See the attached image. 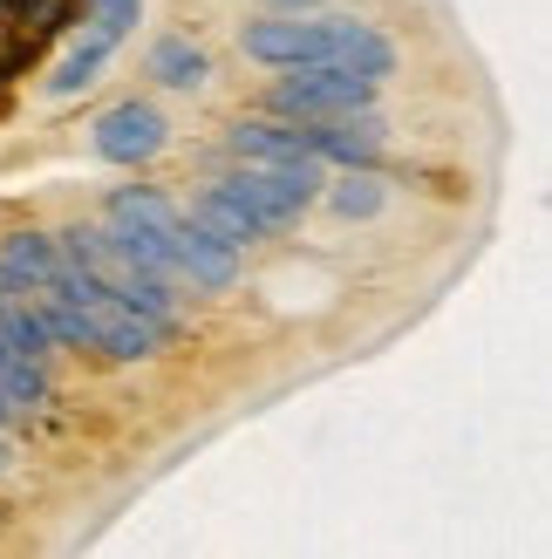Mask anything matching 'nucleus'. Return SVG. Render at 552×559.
I'll return each mask as SVG.
<instances>
[{
    "instance_id": "f257e3e1",
    "label": "nucleus",
    "mask_w": 552,
    "mask_h": 559,
    "mask_svg": "<svg viewBox=\"0 0 552 559\" xmlns=\"http://www.w3.org/2000/svg\"><path fill=\"white\" fill-rule=\"evenodd\" d=\"M103 218L144 226L164 246V260H171V280L191 287V294H226L232 280H239V246L212 239L199 218H184L157 185H117V191H109V205H103Z\"/></svg>"
},
{
    "instance_id": "f03ea898",
    "label": "nucleus",
    "mask_w": 552,
    "mask_h": 559,
    "mask_svg": "<svg viewBox=\"0 0 552 559\" xmlns=\"http://www.w3.org/2000/svg\"><path fill=\"white\" fill-rule=\"evenodd\" d=\"M245 55L273 69H300V62H327L348 75H396V41L375 35L369 21H253L245 27Z\"/></svg>"
},
{
    "instance_id": "7ed1b4c3",
    "label": "nucleus",
    "mask_w": 552,
    "mask_h": 559,
    "mask_svg": "<svg viewBox=\"0 0 552 559\" xmlns=\"http://www.w3.org/2000/svg\"><path fill=\"white\" fill-rule=\"evenodd\" d=\"M62 239V253L96 280V287H109L117 300H130V307H144V314H157V321H171L178 328V300H171V280H157L144 260L130 253V246L117 239V226L109 218H89V226H69V233H55Z\"/></svg>"
},
{
    "instance_id": "20e7f679",
    "label": "nucleus",
    "mask_w": 552,
    "mask_h": 559,
    "mask_svg": "<svg viewBox=\"0 0 552 559\" xmlns=\"http://www.w3.org/2000/svg\"><path fill=\"white\" fill-rule=\"evenodd\" d=\"M375 103V82L369 75H348V69H327V62H300L293 75H280L266 90V109L287 123H314V117H348V109H369Z\"/></svg>"
},
{
    "instance_id": "39448f33",
    "label": "nucleus",
    "mask_w": 552,
    "mask_h": 559,
    "mask_svg": "<svg viewBox=\"0 0 552 559\" xmlns=\"http://www.w3.org/2000/svg\"><path fill=\"white\" fill-rule=\"evenodd\" d=\"M226 151L239 164H273V171H293V178H314L327 185V164L308 151L300 123H273V117H253V123H232L226 130Z\"/></svg>"
},
{
    "instance_id": "423d86ee",
    "label": "nucleus",
    "mask_w": 552,
    "mask_h": 559,
    "mask_svg": "<svg viewBox=\"0 0 552 559\" xmlns=\"http://www.w3.org/2000/svg\"><path fill=\"white\" fill-rule=\"evenodd\" d=\"M300 136H308V151L321 164H375L382 157V117H375V109L314 117V123H300Z\"/></svg>"
},
{
    "instance_id": "0eeeda50",
    "label": "nucleus",
    "mask_w": 552,
    "mask_h": 559,
    "mask_svg": "<svg viewBox=\"0 0 552 559\" xmlns=\"http://www.w3.org/2000/svg\"><path fill=\"white\" fill-rule=\"evenodd\" d=\"M164 130H171V123H164L151 103H117V109L96 117V151L109 164H144V157L164 151Z\"/></svg>"
},
{
    "instance_id": "6e6552de",
    "label": "nucleus",
    "mask_w": 552,
    "mask_h": 559,
    "mask_svg": "<svg viewBox=\"0 0 552 559\" xmlns=\"http://www.w3.org/2000/svg\"><path fill=\"white\" fill-rule=\"evenodd\" d=\"M191 218H199V226H205L212 239H226V246H253V239H273V233H266V218H260L253 205H245V199H239V191H232L226 178L199 191V205H191Z\"/></svg>"
},
{
    "instance_id": "1a4fd4ad",
    "label": "nucleus",
    "mask_w": 552,
    "mask_h": 559,
    "mask_svg": "<svg viewBox=\"0 0 552 559\" xmlns=\"http://www.w3.org/2000/svg\"><path fill=\"white\" fill-rule=\"evenodd\" d=\"M0 266H14L27 280H55V287H69L75 280V260L62 253V239H48V233H14V239H0Z\"/></svg>"
},
{
    "instance_id": "9d476101",
    "label": "nucleus",
    "mask_w": 552,
    "mask_h": 559,
    "mask_svg": "<svg viewBox=\"0 0 552 559\" xmlns=\"http://www.w3.org/2000/svg\"><path fill=\"white\" fill-rule=\"evenodd\" d=\"M48 396H55V389H48V361H35V355H21V348L0 342V403H8V409H41Z\"/></svg>"
},
{
    "instance_id": "9b49d317",
    "label": "nucleus",
    "mask_w": 552,
    "mask_h": 559,
    "mask_svg": "<svg viewBox=\"0 0 552 559\" xmlns=\"http://www.w3.org/2000/svg\"><path fill=\"white\" fill-rule=\"evenodd\" d=\"M151 75L164 82V90H199V82L212 75V62H205V48H191V41H178V35H164V41L151 48Z\"/></svg>"
},
{
    "instance_id": "f8f14e48",
    "label": "nucleus",
    "mask_w": 552,
    "mask_h": 559,
    "mask_svg": "<svg viewBox=\"0 0 552 559\" xmlns=\"http://www.w3.org/2000/svg\"><path fill=\"white\" fill-rule=\"evenodd\" d=\"M0 342L21 348V355H35V361H48V355H55V334L35 321V307H21L14 294H0Z\"/></svg>"
},
{
    "instance_id": "ddd939ff",
    "label": "nucleus",
    "mask_w": 552,
    "mask_h": 559,
    "mask_svg": "<svg viewBox=\"0 0 552 559\" xmlns=\"http://www.w3.org/2000/svg\"><path fill=\"white\" fill-rule=\"evenodd\" d=\"M109 41H117V35H103V27H96V35L82 41V48H75L55 75H48V96H75V90H89V82L103 75V62H109Z\"/></svg>"
},
{
    "instance_id": "4468645a",
    "label": "nucleus",
    "mask_w": 552,
    "mask_h": 559,
    "mask_svg": "<svg viewBox=\"0 0 552 559\" xmlns=\"http://www.w3.org/2000/svg\"><path fill=\"white\" fill-rule=\"evenodd\" d=\"M382 205V178L369 171V164H348V178L335 185V212L341 218H369Z\"/></svg>"
},
{
    "instance_id": "2eb2a0df",
    "label": "nucleus",
    "mask_w": 552,
    "mask_h": 559,
    "mask_svg": "<svg viewBox=\"0 0 552 559\" xmlns=\"http://www.w3.org/2000/svg\"><path fill=\"white\" fill-rule=\"evenodd\" d=\"M96 21L103 35H123V27H136V0H96Z\"/></svg>"
},
{
    "instance_id": "dca6fc26",
    "label": "nucleus",
    "mask_w": 552,
    "mask_h": 559,
    "mask_svg": "<svg viewBox=\"0 0 552 559\" xmlns=\"http://www.w3.org/2000/svg\"><path fill=\"white\" fill-rule=\"evenodd\" d=\"M273 8H314V0H273Z\"/></svg>"
},
{
    "instance_id": "f3484780",
    "label": "nucleus",
    "mask_w": 552,
    "mask_h": 559,
    "mask_svg": "<svg viewBox=\"0 0 552 559\" xmlns=\"http://www.w3.org/2000/svg\"><path fill=\"white\" fill-rule=\"evenodd\" d=\"M8 416H14V409H8V403H0V424H8Z\"/></svg>"
},
{
    "instance_id": "a211bd4d",
    "label": "nucleus",
    "mask_w": 552,
    "mask_h": 559,
    "mask_svg": "<svg viewBox=\"0 0 552 559\" xmlns=\"http://www.w3.org/2000/svg\"><path fill=\"white\" fill-rule=\"evenodd\" d=\"M0 471H8V451H0Z\"/></svg>"
}]
</instances>
